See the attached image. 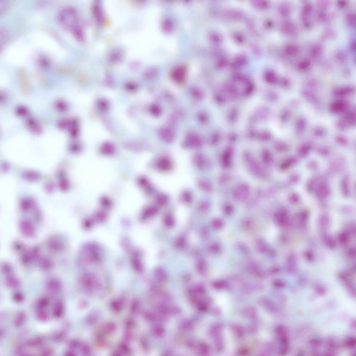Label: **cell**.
<instances>
[{"label": "cell", "mask_w": 356, "mask_h": 356, "mask_svg": "<svg viewBox=\"0 0 356 356\" xmlns=\"http://www.w3.org/2000/svg\"><path fill=\"white\" fill-rule=\"evenodd\" d=\"M48 249L53 252H60L66 247L63 239L60 237L55 236L49 238L46 243Z\"/></svg>", "instance_id": "obj_1"}, {"label": "cell", "mask_w": 356, "mask_h": 356, "mask_svg": "<svg viewBox=\"0 0 356 356\" xmlns=\"http://www.w3.org/2000/svg\"><path fill=\"white\" fill-rule=\"evenodd\" d=\"M349 107V104L344 100H337L331 103L329 106V110L333 113H341L347 110Z\"/></svg>", "instance_id": "obj_2"}, {"label": "cell", "mask_w": 356, "mask_h": 356, "mask_svg": "<svg viewBox=\"0 0 356 356\" xmlns=\"http://www.w3.org/2000/svg\"><path fill=\"white\" fill-rule=\"evenodd\" d=\"M20 228L25 236L31 237L34 236L35 231L34 226L30 222L24 220L20 223Z\"/></svg>", "instance_id": "obj_3"}, {"label": "cell", "mask_w": 356, "mask_h": 356, "mask_svg": "<svg viewBox=\"0 0 356 356\" xmlns=\"http://www.w3.org/2000/svg\"><path fill=\"white\" fill-rule=\"evenodd\" d=\"M157 166L162 172H167L172 169L173 164L169 158L164 157L159 159L157 162Z\"/></svg>", "instance_id": "obj_4"}, {"label": "cell", "mask_w": 356, "mask_h": 356, "mask_svg": "<svg viewBox=\"0 0 356 356\" xmlns=\"http://www.w3.org/2000/svg\"><path fill=\"white\" fill-rule=\"evenodd\" d=\"M353 91V88L351 86H345L336 88L333 91V93L336 97H344L350 95Z\"/></svg>", "instance_id": "obj_5"}, {"label": "cell", "mask_w": 356, "mask_h": 356, "mask_svg": "<svg viewBox=\"0 0 356 356\" xmlns=\"http://www.w3.org/2000/svg\"><path fill=\"white\" fill-rule=\"evenodd\" d=\"M46 287L50 292L55 293L60 291L62 288V284L58 280L52 278L47 281Z\"/></svg>", "instance_id": "obj_6"}, {"label": "cell", "mask_w": 356, "mask_h": 356, "mask_svg": "<svg viewBox=\"0 0 356 356\" xmlns=\"http://www.w3.org/2000/svg\"><path fill=\"white\" fill-rule=\"evenodd\" d=\"M193 161L195 166L200 169H203L206 167V159L203 155L201 153H197L193 157Z\"/></svg>", "instance_id": "obj_7"}, {"label": "cell", "mask_w": 356, "mask_h": 356, "mask_svg": "<svg viewBox=\"0 0 356 356\" xmlns=\"http://www.w3.org/2000/svg\"><path fill=\"white\" fill-rule=\"evenodd\" d=\"M64 310L63 303L60 301H57L55 305L53 310V314L54 317L57 318L61 317L63 314Z\"/></svg>", "instance_id": "obj_8"}, {"label": "cell", "mask_w": 356, "mask_h": 356, "mask_svg": "<svg viewBox=\"0 0 356 356\" xmlns=\"http://www.w3.org/2000/svg\"><path fill=\"white\" fill-rule=\"evenodd\" d=\"M6 286L11 289H16L20 286V282L17 278L14 276H9L5 280Z\"/></svg>", "instance_id": "obj_9"}, {"label": "cell", "mask_w": 356, "mask_h": 356, "mask_svg": "<svg viewBox=\"0 0 356 356\" xmlns=\"http://www.w3.org/2000/svg\"><path fill=\"white\" fill-rule=\"evenodd\" d=\"M26 318V315L24 312L18 313L14 321V325L16 327H20L24 323Z\"/></svg>", "instance_id": "obj_10"}, {"label": "cell", "mask_w": 356, "mask_h": 356, "mask_svg": "<svg viewBox=\"0 0 356 356\" xmlns=\"http://www.w3.org/2000/svg\"><path fill=\"white\" fill-rule=\"evenodd\" d=\"M43 342V340L41 337H37L28 340L26 342V346L28 347H35L40 346Z\"/></svg>", "instance_id": "obj_11"}, {"label": "cell", "mask_w": 356, "mask_h": 356, "mask_svg": "<svg viewBox=\"0 0 356 356\" xmlns=\"http://www.w3.org/2000/svg\"><path fill=\"white\" fill-rule=\"evenodd\" d=\"M155 276L157 280L164 282L166 280L167 276L164 271L161 268H157L155 271Z\"/></svg>", "instance_id": "obj_12"}, {"label": "cell", "mask_w": 356, "mask_h": 356, "mask_svg": "<svg viewBox=\"0 0 356 356\" xmlns=\"http://www.w3.org/2000/svg\"><path fill=\"white\" fill-rule=\"evenodd\" d=\"M39 263L40 267L44 270H49L52 266V263L50 260L46 258H41L40 260Z\"/></svg>", "instance_id": "obj_13"}, {"label": "cell", "mask_w": 356, "mask_h": 356, "mask_svg": "<svg viewBox=\"0 0 356 356\" xmlns=\"http://www.w3.org/2000/svg\"><path fill=\"white\" fill-rule=\"evenodd\" d=\"M306 124L305 119L302 118L298 119L296 124V130L298 132H302L305 129Z\"/></svg>", "instance_id": "obj_14"}, {"label": "cell", "mask_w": 356, "mask_h": 356, "mask_svg": "<svg viewBox=\"0 0 356 356\" xmlns=\"http://www.w3.org/2000/svg\"><path fill=\"white\" fill-rule=\"evenodd\" d=\"M36 317L39 320L42 322H47L49 319V314L46 311L43 310L38 311L36 313Z\"/></svg>", "instance_id": "obj_15"}, {"label": "cell", "mask_w": 356, "mask_h": 356, "mask_svg": "<svg viewBox=\"0 0 356 356\" xmlns=\"http://www.w3.org/2000/svg\"><path fill=\"white\" fill-rule=\"evenodd\" d=\"M168 196L166 195L161 194L157 197L156 202L157 204L160 206H165L168 201Z\"/></svg>", "instance_id": "obj_16"}, {"label": "cell", "mask_w": 356, "mask_h": 356, "mask_svg": "<svg viewBox=\"0 0 356 356\" xmlns=\"http://www.w3.org/2000/svg\"><path fill=\"white\" fill-rule=\"evenodd\" d=\"M179 329L181 330L187 331L191 330L193 325L191 322L188 320H184L180 323L179 325Z\"/></svg>", "instance_id": "obj_17"}, {"label": "cell", "mask_w": 356, "mask_h": 356, "mask_svg": "<svg viewBox=\"0 0 356 356\" xmlns=\"http://www.w3.org/2000/svg\"><path fill=\"white\" fill-rule=\"evenodd\" d=\"M182 199L183 201L185 203H191L193 201V195L190 192L188 191H185L182 194Z\"/></svg>", "instance_id": "obj_18"}, {"label": "cell", "mask_w": 356, "mask_h": 356, "mask_svg": "<svg viewBox=\"0 0 356 356\" xmlns=\"http://www.w3.org/2000/svg\"><path fill=\"white\" fill-rule=\"evenodd\" d=\"M198 185L200 189L205 192L209 191L211 189L209 184L204 180H200L198 182Z\"/></svg>", "instance_id": "obj_19"}, {"label": "cell", "mask_w": 356, "mask_h": 356, "mask_svg": "<svg viewBox=\"0 0 356 356\" xmlns=\"http://www.w3.org/2000/svg\"><path fill=\"white\" fill-rule=\"evenodd\" d=\"M153 333L157 337H161L165 333L164 329L161 326H157L153 329Z\"/></svg>", "instance_id": "obj_20"}, {"label": "cell", "mask_w": 356, "mask_h": 356, "mask_svg": "<svg viewBox=\"0 0 356 356\" xmlns=\"http://www.w3.org/2000/svg\"><path fill=\"white\" fill-rule=\"evenodd\" d=\"M158 209L155 206H150L145 211V214L147 216H153L158 212Z\"/></svg>", "instance_id": "obj_21"}, {"label": "cell", "mask_w": 356, "mask_h": 356, "mask_svg": "<svg viewBox=\"0 0 356 356\" xmlns=\"http://www.w3.org/2000/svg\"><path fill=\"white\" fill-rule=\"evenodd\" d=\"M1 271L5 274H9L13 271L12 266L7 263H3L1 265Z\"/></svg>", "instance_id": "obj_22"}, {"label": "cell", "mask_w": 356, "mask_h": 356, "mask_svg": "<svg viewBox=\"0 0 356 356\" xmlns=\"http://www.w3.org/2000/svg\"><path fill=\"white\" fill-rule=\"evenodd\" d=\"M49 301L47 298L43 297L40 299L38 301L37 305L41 309H44L49 305Z\"/></svg>", "instance_id": "obj_23"}, {"label": "cell", "mask_w": 356, "mask_h": 356, "mask_svg": "<svg viewBox=\"0 0 356 356\" xmlns=\"http://www.w3.org/2000/svg\"><path fill=\"white\" fill-rule=\"evenodd\" d=\"M165 224L168 227H172L174 224V221L173 217L170 215H167L164 218Z\"/></svg>", "instance_id": "obj_24"}, {"label": "cell", "mask_w": 356, "mask_h": 356, "mask_svg": "<svg viewBox=\"0 0 356 356\" xmlns=\"http://www.w3.org/2000/svg\"><path fill=\"white\" fill-rule=\"evenodd\" d=\"M13 301L17 303H20L24 300V296L22 293L20 292L14 293L13 295Z\"/></svg>", "instance_id": "obj_25"}, {"label": "cell", "mask_w": 356, "mask_h": 356, "mask_svg": "<svg viewBox=\"0 0 356 356\" xmlns=\"http://www.w3.org/2000/svg\"><path fill=\"white\" fill-rule=\"evenodd\" d=\"M198 350L200 353L203 354H206L208 352V347L204 342H200L198 346Z\"/></svg>", "instance_id": "obj_26"}, {"label": "cell", "mask_w": 356, "mask_h": 356, "mask_svg": "<svg viewBox=\"0 0 356 356\" xmlns=\"http://www.w3.org/2000/svg\"><path fill=\"white\" fill-rule=\"evenodd\" d=\"M65 336V332H61L55 334L53 337V339L55 342H59L63 340Z\"/></svg>", "instance_id": "obj_27"}, {"label": "cell", "mask_w": 356, "mask_h": 356, "mask_svg": "<svg viewBox=\"0 0 356 356\" xmlns=\"http://www.w3.org/2000/svg\"><path fill=\"white\" fill-rule=\"evenodd\" d=\"M197 268L198 272L200 274H203L205 271V263L203 261L200 260L198 261L197 265Z\"/></svg>", "instance_id": "obj_28"}, {"label": "cell", "mask_w": 356, "mask_h": 356, "mask_svg": "<svg viewBox=\"0 0 356 356\" xmlns=\"http://www.w3.org/2000/svg\"><path fill=\"white\" fill-rule=\"evenodd\" d=\"M14 353L16 355H24L25 354L24 346L22 345L18 346L15 349Z\"/></svg>", "instance_id": "obj_29"}, {"label": "cell", "mask_w": 356, "mask_h": 356, "mask_svg": "<svg viewBox=\"0 0 356 356\" xmlns=\"http://www.w3.org/2000/svg\"><path fill=\"white\" fill-rule=\"evenodd\" d=\"M54 351L51 348H47L43 350L41 353V355L42 356H51L54 353Z\"/></svg>", "instance_id": "obj_30"}, {"label": "cell", "mask_w": 356, "mask_h": 356, "mask_svg": "<svg viewBox=\"0 0 356 356\" xmlns=\"http://www.w3.org/2000/svg\"><path fill=\"white\" fill-rule=\"evenodd\" d=\"M56 107L61 111H65L67 109V105L65 103L62 101H59L56 104Z\"/></svg>", "instance_id": "obj_31"}, {"label": "cell", "mask_w": 356, "mask_h": 356, "mask_svg": "<svg viewBox=\"0 0 356 356\" xmlns=\"http://www.w3.org/2000/svg\"><path fill=\"white\" fill-rule=\"evenodd\" d=\"M27 110L25 107H20L16 110V112L18 115L21 116L26 115L27 113Z\"/></svg>", "instance_id": "obj_32"}, {"label": "cell", "mask_w": 356, "mask_h": 356, "mask_svg": "<svg viewBox=\"0 0 356 356\" xmlns=\"http://www.w3.org/2000/svg\"><path fill=\"white\" fill-rule=\"evenodd\" d=\"M313 133L315 134V135L321 136L323 135L325 133V131L322 128H320V127H317V128L314 129L313 131Z\"/></svg>", "instance_id": "obj_33"}, {"label": "cell", "mask_w": 356, "mask_h": 356, "mask_svg": "<svg viewBox=\"0 0 356 356\" xmlns=\"http://www.w3.org/2000/svg\"><path fill=\"white\" fill-rule=\"evenodd\" d=\"M286 51L289 54H293L297 52V49L294 46H289L286 49Z\"/></svg>", "instance_id": "obj_34"}, {"label": "cell", "mask_w": 356, "mask_h": 356, "mask_svg": "<svg viewBox=\"0 0 356 356\" xmlns=\"http://www.w3.org/2000/svg\"><path fill=\"white\" fill-rule=\"evenodd\" d=\"M255 5H256L258 7H259V8H266L268 6V3L266 2H263V1H257V2L254 3Z\"/></svg>", "instance_id": "obj_35"}, {"label": "cell", "mask_w": 356, "mask_h": 356, "mask_svg": "<svg viewBox=\"0 0 356 356\" xmlns=\"http://www.w3.org/2000/svg\"><path fill=\"white\" fill-rule=\"evenodd\" d=\"M355 340L354 338L350 339L347 342V345L349 347H353L355 343Z\"/></svg>", "instance_id": "obj_36"}, {"label": "cell", "mask_w": 356, "mask_h": 356, "mask_svg": "<svg viewBox=\"0 0 356 356\" xmlns=\"http://www.w3.org/2000/svg\"><path fill=\"white\" fill-rule=\"evenodd\" d=\"M309 63L305 61V62H303L301 63L300 66V68L301 69H304L308 67L309 66Z\"/></svg>", "instance_id": "obj_37"}, {"label": "cell", "mask_w": 356, "mask_h": 356, "mask_svg": "<svg viewBox=\"0 0 356 356\" xmlns=\"http://www.w3.org/2000/svg\"><path fill=\"white\" fill-rule=\"evenodd\" d=\"M15 243L16 244L15 245L14 247L15 248V249L16 250H19V251L20 250H20L22 249V248L23 249V245L21 244L22 243Z\"/></svg>", "instance_id": "obj_38"}, {"label": "cell", "mask_w": 356, "mask_h": 356, "mask_svg": "<svg viewBox=\"0 0 356 356\" xmlns=\"http://www.w3.org/2000/svg\"><path fill=\"white\" fill-rule=\"evenodd\" d=\"M5 335V332L4 329H1L0 330V339L2 340Z\"/></svg>", "instance_id": "obj_39"}, {"label": "cell", "mask_w": 356, "mask_h": 356, "mask_svg": "<svg viewBox=\"0 0 356 356\" xmlns=\"http://www.w3.org/2000/svg\"><path fill=\"white\" fill-rule=\"evenodd\" d=\"M187 345H188V347L192 348H193L195 347V344L193 341V340H190L188 342Z\"/></svg>", "instance_id": "obj_40"}, {"label": "cell", "mask_w": 356, "mask_h": 356, "mask_svg": "<svg viewBox=\"0 0 356 356\" xmlns=\"http://www.w3.org/2000/svg\"><path fill=\"white\" fill-rule=\"evenodd\" d=\"M75 355V354L74 353L70 351H67V352H65V354H64V355L66 356H72Z\"/></svg>", "instance_id": "obj_41"}, {"label": "cell", "mask_w": 356, "mask_h": 356, "mask_svg": "<svg viewBox=\"0 0 356 356\" xmlns=\"http://www.w3.org/2000/svg\"><path fill=\"white\" fill-rule=\"evenodd\" d=\"M337 139L340 142H342V143H345L347 142V141H346L345 139L342 137L339 136L337 137Z\"/></svg>", "instance_id": "obj_42"}, {"label": "cell", "mask_w": 356, "mask_h": 356, "mask_svg": "<svg viewBox=\"0 0 356 356\" xmlns=\"http://www.w3.org/2000/svg\"><path fill=\"white\" fill-rule=\"evenodd\" d=\"M185 244V241L184 239H180L179 240L178 244L180 246H182L184 245Z\"/></svg>", "instance_id": "obj_43"}]
</instances>
